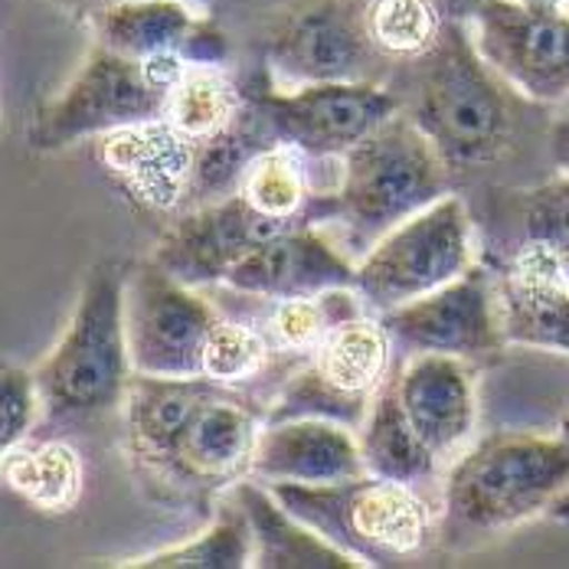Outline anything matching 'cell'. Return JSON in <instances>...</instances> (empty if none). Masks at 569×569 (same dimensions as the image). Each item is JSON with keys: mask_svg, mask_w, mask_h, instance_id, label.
Segmentation results:
<instances>
[{"mask_svg": "<svg viewBox=\"0 0 569 569\" xmlns=\"http://www.w3.org/2000/svg\"><path fill=\"white\" fill-rule=\"evenodd\" d=\"M187 69L190 62L180 53L128 59L99 43L69 79L62 96L37 114L30 141L33 148L53 151L118 128L161 121Z\"/></svg>", "mask_w": 569, "mask_h": 569, "instance_id": "obj_4", "label": "cell"}, {"mask_svg": "<svg viewBox=\"0 0 569 569\" xmlns=\"http://www.w3.org/2000/svg\"><path fill=\"white\" fill-rule=\"evenodd\" d=\"M485 0H442L446 13L456 17V20H475V13L481 10Z\"/></svg>", "mask_w": 569, "mask_h": 569, "instance_id": "obj_36", "label": "cell"}, {"mask_svg": "<svg viewBox=\"0 0 569 569\" xmlns=\"http://www.w3.org/2000/svg\"><path fill=\"white\" fill-rule=\"evenodd\" d=\"M269 360V338L239 325V321H217L207 350H203V377L220 387H239L262 373Z\"/></svg>", "mask_w": 569, "mask_h": 569, "instance_id": "obj_32", "label": "cell"}, {"mask_svg": "<svg viewBox=\"0 0 569 569\" xmlns=\"http://www.w3.org/2000/svg\"><path fill=\"white\" fill-rule=\"evenodd\" d=\"M272 138L305 158H343L357 141L399 112V99L377 82H308L279 92L266 76L246 96Z\"/></svg>", "mask_w": 569, "mask_h": 569, "instance_id": "obj_8", "label": "cell"}, {"mask_svg": "<svg viewBox=\"0 0 569 569\" xmlns=\"http://www.w3.org/2000/svg\"><path fill=\"white\" fill-rule=\"evenodd\" d=\"M357 429H360L357 442H360L367 475L416 485L436 471L439 458L432 456V449L419 439V432L406 419L397 393V380H387L377 390V397L370 399V409Z\"/></svg>", "mask_w": 569, "mask_h": 569, "instance_id": "obj_24", "label": "cell"}, {"mask_svg": "<svg viewBox=\"0 0 569 569\" xmlns=\"http://www.w3.org/2000/svg\"><path fill=\"white\" fill-rule=\"evenodd\" d=\"M397 341L426 353L488 357L501 350V325L495 305V284L485 272L468 269L456 282L442 284L409 305L380 315Z\"/></svg>", "mask_w": 569, "mask_h": 569, "instance_id": "obj_14", "label": "cell"}, {"mask_svg": "<svg viewBox=\"0 0 569 569\" xmlns=\"http://www.w3.org/2000/svg\"><path fill=\"white\" fill-rule=\"evenodd\" d=\"M124 567H144V569H242L252 567V530L246 511L239 508V501L232 498L227 511L220 513L200 537L161 550L154 557L124 563Z\"/></svg>", "mask_w": 569, "mask_h": 569, "instance_id": "obj_31", "label": "cell"}, {"mask_svg": "<svg viewBox=\"0 0 569 569\" xmlns=\"http://www.w3.org/2000/svg\"><path fill=\"white\" fill-rule=\"evenodd\" d=\"M66 7L72 10H82V13H96L99 7H109V3H118V0H62Z\"/></svg>", "mask_w": 569, "mask_h": 569, "instance_id": "obj_37", "label": "cell"}, {"mask_svg": "<svg viewBox=\"0 0 569 569\" xmlns=\"http://www.w3.org/2000/svg\"><path fill=\"white\" fill-rule=\"evenodd\" d=\"M190 158L193 144L177 134L164 118L102 134L106 168L118 173L144 203L171 207L187 190Z\"/></svg>", "mask_w": 569, "mask_h": 569, "instance_id": "obj_20", "label": "cell"}, {"mask_svg": "<svg viewBox=\"0 0 569 569\" xmlns=\"http://www.w3.org/2000/svg\"><path fill=\"white\" fill-rule=\"evenodd\" d=\"M89 17L99 43L128 59L180 53L197 27L190 0H118Z\"/></svg>", "mask_w": 569, "mask_h": 569, "instance_id": "obj_23", "label": "cell"}, {"mask_svg": "<svg viewBox=\"0 0 569 569\" xmlns=\"http://www.w3.org/2000/svg\"><path fill=\"white\" fill-rule=\"evenodd\" d=\"M259 432L262 429L256 409L242 397L229 393V387H220L151 468L173 478L177 485H229L249 471Z\"/></svg>", "mask_w": 569, "mask_h": 569, "instance_id": "obj_15", "label": "cell"}, {"mask_svg": "<svg viewBox=\"0 0 569 569\" xmlns=\"http://www.w3.org/2000/svg\"><path fill=\"white\" fill-rule=\"evenodd\" d=\"M227 284L252 298L279 301L295 295H321L331 288H353L357 266H350L311 227H295L236 262L229 269Z\"/></svg>", "mask_w": 569, "mask_h": 569, "instance_id": "obj_17", "label": "cell"}, {"mask_svg": "<svg viewBox=\"0 0 569 569\" xmlns=\"http://www.w3.org/2000/svg\"><path fill=\"white\" fill-rule=\"evenodd\" d=\"M220 390L207 377H151L134 373L124 390V426L134 458L144 465L161 461L164 452L197 416V409Z\"/></svg>", "mask_w": 569, "mask_h": 569, "instance_id": "obj_22", "label": "cell"}, {"mask_svg": "<svg viewBox=\"0 0 569 569\" xmlns=\"http://www.w3.org/2000/svg\"><path fill=\"white\" fill-rule=\"evenodd\" d=\"M335 197L311 200L305 220H343L357 239L383 236L449 193V164L409 118L393 114L341 158Z\"/></svg>", "mask_w": 569, "mask_h": 569, "instance_id": "obj_2", "label": "cell"}, {"mask_svg": "<svg viewBox=\"0 0 569 569\" xmlns=\"http://www.w3.org/2000/svg\"><path fill=\"white\" fill-rule=\"evenodd\" d=\"M43 399L37 377L20 367H3L0 373V452L20 446L40 412Z\"/></svg>", "mask_w": 569, "mask_h": 569, "instance_id": "obj_33", "label": "cell"}, {"mask_svg": "<svg viewBox=\"0 0 569 569\" xmlns=\"http://www.w3.org/2000/svg\"><path fill=\"white\" fill-rule=\"evenodd\" d=\"M495 305L505 343L569 353V282L553 256L523 246L495 284Z\"/></svg>", "mask_w": 569, "mask_h": 569, "instance_id": "obj_19", "label": "cell"}, {"mask_svg": "<svg viewBox=\"0 0 569 569\" xmlns=\"http://www.w3.org/2000/svg\"><path fill=\"white\" fill-rule=\"evenodd\" d=\"M305 227L295 220H279L256 210L242 193H232L213 203H200L193 213L177 220L158 242L154 259L183 284L227 282L229 269L249 252L288 229Z\"/></svg>", "mask_w": 569, "mask_h": 569, "instance_id": "obj_13", "label": "cell"}, {"mask_svg": "<svg viewBox=\"0 0 569 569\" xmlns=\"http://www.w3.org/2000/svg\"><path fill=\"white\" fill-rule=\"evenodd\" d=\"M390 328L383 318H347L308 357V367L284 387L269 422L295 416H328L343 426H360L370 399L387 383Z\"/></svg>", "mask_w": 569, "mask_h": 569, "instance_id": "obj_10", "label": "cell"}, {"mask_svg": "<svg viewBox=\"0 0 569 569\" xmlns=\"http://www.w3.org/2000/svg\"><path fill=\"white\" fill-rule=\"evenodd\" d=\"M393 380L419 439L436 458L452 456L475 426V383L461 357L422 350Z\"/></svg>", "mask_w": 569, "mask_h": 569, "instance_id": "obj_18", "label": "cell"}, {"mask_svg": "<svg viewBox=\"0 0 569 569\" xmlns=\"http://www.w3.org/2000/svg\"><path fill=\"white\" fill-rule=\"evenodd\" d=\"M553 262H557V269H560V276H563V279H567V282H569V252H567V256H557Z\"/></svg>", "mask_w": 569, "mask_h": 569, "instance_id": "obj_39", "label": "cell"}, {"mask_svg": "<svg viewBox=\"0 0 569 569\" xmlns=\"http://www.w3.org/2000/svg\"><path fill=\"white\" fill-rule=\"evenodd\" d=\"M353 288H331L321 295H295L279 298V305L269 315V341L284 353L311 357L321 341L331 335L335 325L360 315Z\"/></svg>", "mask_w": 569, "mask_h": 569, "instance_id": "obj_28", "label": "cell"}, {"mask_svg": "<svg viewBox=\"0 0 569 569\" xmlns=\"http://www.w3.org/2000/svg\"><path fill=\"white\" fill-rule=\"evenodd\" d=\"M563 439L569 442V416H567V422H563Z\"/></svg>", "mask_w": 569, "mask_h": 569, "instance_id": "obj_40", "label": "cell"}, {"mask_svg": "<svg viewBox=\"0 0 569 569\" xmlns=\"http://www.w3.org/2000/svg\"><path fill=\"white\" fill-rule=\"evenodd\" d=\"M3 481L10 491L27 498L33 508L47 513L69 511L82 495V461L57 439L20 442L3 449Z\"/></svg>", "mask_w": 569, "mask_h": 569, "instance_id": "obj_26", "label": "cell"}, {"mask_svg": "<svg viewBox=\"0 0 569 569\" xmlns=\"http://www.w3.org/2000/svg\"><path fill=\"white\" fill-rule=\"evenodd\" d=\"M272 144H279V141L272 138L262 114L256 112L252 102L246 99V109L236 114L232 124L193 144L187 193L197 203H213V200L239 193L242 173L252 164V158Z\"/></svg>", "mask_w": 569, "mask_h": 569, "instance_id": "obj_25", "label": "cell"}, {"mask_svg": "<svg viewBox=\"0 0 569 569\" xmlns=\"http://www.w3.org/2000/svg\"><path fill=\"white\" fill-rule=\"evenodd\" d=\"M363 20L383 57L416 62L439 43L449 13L442 0H367Z\"/></svg>", "mask_w": 569, "mask_h": 569, "instance_id": "obj_29", "label": "cell"}, {"mask_svg": "<svg viewBox=\"0 0 569 569\" xmlns=\"http://www.w3.org/2000/svg\"><path fill=\"white\" fill-rule=\"evenodd\" d=\"M246 109V96L213 66H190L168 99L164 121L190 144L223 131Z\"/></svg>", "mask_w": 569, "mask_h": 569, "instance_id": "obj_27", "label": "cell"}, {"mask_svg": "<svg viewBox=\"0 0 569 569\" xmlns=\"http://www.w3.org/2000/svg\"><path fill=\"white\" fill-rule=\"evenodd\" d=\"M124 284L121 262H102L86 276L62 341L33 373L47 419H89L124 402L134 370L124 331Z\"/></svg>", "mask_w": 569, "mask_h": 569, "instance_id": "obj_3", "label": "cell"}, {"mask_svg": "<svg viewBox=\"0 0 569 569\" xmlns=\"http://www.w3.org/2000/svg\"><path fill=\"white\" fill-rule=\"evenodd\" d=\"M220 315L151 259L128 272L124 331L134 373L203 377V350Z\"/></svg>", "mask_w": 569, "mask_h": 569, "instance_id": "obj_9", "label": "cell"}, {"mask_svg": "<svg viewBox=\"0 0 569 569\" xmlns=\"http://www.w3.org/2000/svg\"><path fill=\"white\" fill-rule=\"evenodd\" d=\"M567 485V439L495 436L452 468L446 513L468 530H505L543 511Z\"/></svg>", "mask_w": 569, "mask_h": 569, "instance_id": "obj_6", "label": "cell"}, {"mask_svg": "<svg viewBox=\"0 0 569 569\" xmlns=\"http://www.w3.org/2000/svg\"><path fill=\"white\" fill-rule=\"evenodd\" d=\"M416 66L409 118L426 131L449 171L495 164L511 148L517 131L513 86L481 57L465 20L449 17L439 43L416 59Z\"/></svg>", "mask_w": 569, "mask_h": 569, "instance_id": "obj_1", "label": "cell"}, {"mask_svg": "<svg viewBox=\"0 0 569 569\" xmlns=\"http://www.w3.org/2000/svg\"><path fill=\"white\" fill-rule=\"evenodd\" d=\"M180 57L187 59L190 66H217V62H223V57H227V37H223V30H217L210 20H197V27L187 37Z\"/></svg>", "mask_w": 569, "mask_h": 569, "instance_id": "obj_34", "label": "cell"}, {"mask_svg": "<svg viewBox=\"0 0 569 569\" xmlns=\"http://www.w3.org/2000/svg\"><path fill=\"white\" fill-rule=\"evenodd\" d=\"M232 498L252 530V567L266 569H360V563L298 520L282 501L252 481H236Z\"/></svg>", "mask_w": 569, "mask_h": 569, "instance_id": "obj_21", "label": "cell"}, {"mask_svg": "<svg viewBox=\"0 0 569 569\" xmlns=\"http://www.w3.org/2000/svg\"><path fill=\"white\" fill-rule=\"evenodd\" d=\"M471 269V223L465 203L446 193L432 207L383 232L357 266L363 305L377 315L409 305Z\"/></svg>", "mask_w": 569, "mask_h": 569, "instance_id": "obj_7", "label": "cell"}, {"mask_svg": "<svg viewBox=\"0 0 569 569\" xmlns=\"http://www.w3.org/2000/svg\"><path fill=\"white\" fill-rule=\"evenodd\" d=\"M553 158L569 173V121L557 124V131H553Z\"/></svg>", "mask_w": 569, "mask_h": 569, "instance_id": "obj_35", "label": "cell"}, {"mask_svg": "<svg viewBox=\"0 0 569 569\" xmlns=\"http://www.w3.org/2000/svg\"><path fill=\"white\" fill-rule=\"evenodd\" d=\"M288 511L360 567H387L429 540V508L412 485L360 475L335 485H269Z\"/></svg>", "mask_w": 569, "mask_h": 569, "instance_id": "obj_5", "label": "cell"}, {"mask_svg": "<svg viewBox=\"0 0 569 569\" xmlns=\"http://www.w3.org/2000/svg\"><path fill=\"white\" fill-rule=\"evenodd\" d=\"M367 0H298L269 33V69L284 82H377L387 62L363 20Z\"/></svg>", "mask_w": 569, "mask_h": 569, "instance_id": "obj_11", "label": "cell"}, {"mask_svg": "<svg viewBox=\"0 0 569 569\" xmlns=\"http://www.w3.org/2000/svg\"><path fill=\"white\" fill-rule=\"evenodd\" d=\"M239 193L262 213L279 217V220H295L305 223L308 213V177H305V154L288 148V144H272L262 154L252 158V164L242 173Z\"/></svg>", "mask_w": 569, "mask_h": 569, "instance_id": "obj_30", "label": "cell"}, {"mask_svg": "<svg viewBox=\"0 0 569 569\" xmlns=\"http://www.w3.org/2000/svg\"><path fill=\"white\" fill-rule=\"evenodd\" d=\"M249 475L266 485H335L367 475V465L357 436H350L343 422L328 416H295L269 422L259 432Z\"/></svg>", "mask_w": 569, "mask_h": 569, "instance_id": "obj_16", "label": "cell"}, {"mask_svg": "<svg viewBox=\"0 0 569 569\" xmlns=\"http://www.w3.org/2000/svg\"><path fill=\"white\" fill-rule=\"evenodd\" d=\"M523 3H530V7H543V10H560V7H563V0H523Z\"/></svg>", "mask_w": 569, "mask_h": 569, "instance_id": "obj_38", "label": "cell"}, {"mask_svg": "<svg viewBox=\"0 0 569 569\" xmlns=\"http://www.w3.org/2000/svg\"><path fill=\"white\" fill-rule=\"evenodd\" d=\"M478 50L530 102L569 96V17L523 0H485L475 13Z\"/></svg>", "mask_w": 569, "mask_h": 569, "instance_id": "obj_12", "label": "cell"}]
</instances>
